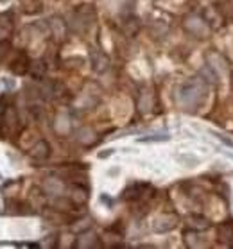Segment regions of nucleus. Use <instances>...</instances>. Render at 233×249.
Returning a JSON list of instances; mask_svg holds the SVG:
<instances>
[{
  "instance_id": "7ed1b4c3",
  "label": "nucleus",
  "mask_w": 233,
  "mask_h": 249,
  "mask_svg": "<svg viewBox=\"0 0 233 249\" xmlns=\"http://www.w3.org/2000/svg\"><path fill=\"white\" fill-rule=\"evenodd\" d=\"M183 29L187 31L188 34H192L194 38H197V40H205L208 38V34H210L212 27L208 25L203 15H187V17L183 18Z\"/></svg>"
},
{
  "instance_id": "f03ea898",
  "label": "nucleus",
  "mask_w": 233,
  "mask_h": 249,
  "mask_svg": "<svg viewBox=\"0 0 233 249\" xmlns=\"http://www.w3.org/2000/svg\"><path fill=\"white\" fill-rule=\"evenodd\" d=\"M206 63L210 72L215 75L217 79H230L232 75V63L226 56H222L221 52L210 51L206 54Z\"/></svg>"
},
{
  "instance_id": "2eb2a0df",
  "label": "nucleus",
  "mask_w": 233,
  "mask_h": 249,
  "mask_svg": "<svg viewBox=\"0 0 233 249\" xmlns=\"http://www.w3.org/2000/svg\"><path fill=\"white\" fill-rule=\"evenodd\" d=\"M188 221L194 222V224H190L194 231H205V230L210 228V221L205 219V217H201V215H190L188 217Z\"/></svg>"
},
{
  "instance_id": "f8f14e48",
  "label": "nucleus",
  "mask_w": 233,
  "mask_h": 249,
  "mask_svg": "<svg viewBox=\"0 0 233 249\" xmlns=\"http://www.w3.org/2000/svg\"><path fill=\"white\" fill-rule=\"evenodd\" d=\"M27 67H29L27 56H25L23 52L17 54L15 61L11 63V70H13V72H15V74H25V72H27Z\"/></svg>"
},
{
  "instance_id": "6e6552de",
  "label": "nucleus",
  "mask_w": 233,
  "mask_h": 249,
  "mask_svg": "<svg viewBox=\"0 0 233 249\" xmlns=\"http://www.w3.org/2000/svg\"><path fill=\"white\" fill-rule=\"evenodd\" d=\"M201 15H203V18L208 22V25H210L212 29H219L222 25V22H224L222 13L219 11V9H215V7H206Z\"/></svg>"
},
{
  "instance_id": "f3484780",
  "label": "nucleus",
  "mask_w": 233,
  "mask_h": 249,
  "mask_svg": "<svg viewBox=\"0 0 233 249\" xmlns=\"http://www.w3.org/2000/svg\"><path fill=\"white\" fill-rule=\"evenodd\" d=\"M161 140H169V136L156 135V136H145V138H140V142H161Z\"/></svg>"
},
{
  "instance_id": "423d86ee",
  "label": "nucleus",
  "mask_w": 233,
  "mask_h": 249,
  "mask_svg": "<svg viewBox=\"0 0 233 249\" xmlns=\"http://www.w3.org/2000/svg\"><path fill=\"white\" fill-rule=\"evenodd\" d=\"M153 188L151 185L147 183H135V185H131L129 188H125L124 192V199H129V201H138V199H142L143 196H147V192H151Z\"/></svg>"
},
{
  "instance_id": "9b49d317",
  "label": "nucleus",
  "mask_w": 233,
  "mask_h": 249,
  "mask_svg": "<svg viewBox=\"0 0 233 249\" xmlns=\"http://www.w3.org/2000/svg\"><path fill=\"white\" fill-rule=\"evenodd\" d=\"M31 156L35 160H38V161H43V160L49 158L51 156V145H49V142L45 140L38 142L35 147H33V151H31Z\"/></svg>"
},
{
  "instance_id": "1a4fd4ad",
  "label": "nucleus",
  "mask_w": 233,
  "mask_h": 249,
  "mask_svg": "<svg viewBox=\"0 0 233 249\" xmlns=\"http://www.w3.org/2000/svg\"><path fill=\"white\" fill-rule=\"evenodd\" d=\"M90 57H91V65H93V70H95V72H104V70H108L109 59H108V56H106L104 52L91 51Z\"/></svg>"
},
{
  "instance_id": "f257e3e1",
  "label": "nucleus",
  "mask_w": 233,
  "mask_h": 249,
  "mask_svg": "<svg viewBox=\"0 0 233 249\" xmlns=\"http://www.w3.org/2000/svg\"><path fill=\"white\" fill-rule=\"evenodd\" d=\"M208 88H210L208 81L203 75H196L179 86L178 101L187 111H194L205 102L206 95H208Z\"/></svg>"
},
{
  "instance_id": "dca6fc26",
  "label": "nucleus",
  "mask_w": 233,
  "mask_h": 249,
  "mask_svg": "<svg viewBox=\"0 0 233 249\" xmlns=\"http://www.w3.org/2000/svg\"><path fill=\"white\" fill-rule=\"evenodd\" d=\"M70 199L77 204L85 203L86 199H88V192H86L85 188H81L79 185H77V187H72V190H70Z\"/></svg>"
},
{
  "instance_id": "20e7f679",
  "label": "nucleus",
  "mask_w": 233,
  "mask_h": 249,
  "mask_svg": "<svg viewBox=\"0 0 233 249\" xmlns=\"http://www.w3.org/2000/svg\"><path fill=\"white\" fill-rule=\"evenodd\" d=\"M93 18H95V13H93V7L90 6L77 7V11L74 13V20L81 25L79 31H86V29L90 27Z\"/></svg>"
},
{
  "instance_id": "4468645a",
  "label": "nucleus",
  "mask_w": 233,
  "mask_h": 249,
  "mask_svg": "<svg viewBox=\"0 0 233 249\" xmlns=\"http://www.w3.org/2000/svg\"><path fill=\"white\" fill-rule=\"evenodd\" d=\"M153 108V95H151V91L149 90H142L140 97H138V109L145 113L149 109Z\"/></svg>"
},
{
  "instance_id": "6ab92c4d",
  "label": "nucleus",
  "mask_w": 233,
  "mask_h": 249,
  "mask_svg": "<svg viewBox=\"0 0 233 249\" xmlns=\"http://www.w3.org/2000/svg\"><path fill=\"white\" fill-rule=\"evenodd\" d=\"M228 11H230V17L233 18V0H228Z\"/></svg>"
},
{
  "instance_id": "a211bd4d",
  "label": "nucleus",
  "mask_w": 233,
  "mask_h": 249,
  "mask_svg": "<svg viewBox=\"0 0 233 249\" xmlns=\"http://www.w3.org/2000/svg\"><path fill=\"white\" fill-rule=\"evenodd\" d=\"M6 119V97H0V125Z\"/></svg>"
},
{
  "instance_id": "ddd939ff",
  "label": "nucleus",
  "mask_w": 233,
  "mask_h": 249,
  "mask_svg": "<svg viewBox=\"0 0 233 249\" xmlns=\"http://www.w3.org/2000/svg\"><path fill=\"white\" fill-rule=\"evenodd\" d=\"M51 29H52L54 38H57V40H63V38H65L67 25H65V22H63L61 18H52V20H51Z\"/></svg>"
},
{
  "instance_id": "9d476101",
  "label": "nucleus",
  "mask_w": 233,
  "mask_h": 249,
  "mask_svg": "<svg viewBox=\"0 0 233 249\" xmlns=\"http://www.w3.org/2000/svg\"><path fill=\"white\" fill-rule=\"evenodd\" d=\"M217 238L222 244H232L233 242V221L222 222L221 226L217 228Z\"/></svg>"
},
{
  "instance_id": "39448f33",
  "label": "nucleus",
  "mask_w": 233,
  "mask_h": 249,
  "mask_svg": "<svg viewBox=\"0 0 233 249\" xmlns=\"http://www.w3.org/2000/svg\"><path fill=\"white\" fill-rule=\"evenodd\" d=\"M178 224V217L174 213H163V215H160L153 224V230L156 233H165V231H171L174 230Z\"/></svg>"
},
{
  "instance_id": "0eeeda50",
  "label": "nucleus",
  "mask_w": 233,
  "mask_h": 249,
  "mask_svg": "<svg viewBox=\"0 0 233 249\" xmlns=\"http://www.w3.org/2000/svg\"><path fill=\"white\" fill-rule=\"evenodd\" d=\"M101 244H99V237H97L95 233L88 230V231L81 233L79 237L75 238V248H81V249H90V248H99Z\"/></svg>"
}]
</instances>
